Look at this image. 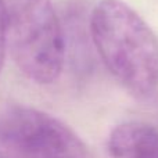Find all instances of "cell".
<instances>
[{"instance_id": "4", "label": "cell", "mask_w": 158, "mask_h": 158, "mask_svg": "<svg viewBox=\"0 0 158 158\" xmlns=\"http://www.w3.org/2000/svg\"><path fill=\"white\" fill-rule=\"evenodd\" d=\"M111 158H158V129L142 121H126L107 140Z\"/></svg>"}, {"instance_id": "5", "label": "cell", "mask_w": 158, "mask_h": 158, "mask_svg": "<svg viewBox=\"0 0 158 158\" xmlns=\"http://www.w3.org/2000/svg\"><path fill=\"white\" fill-rule=\"evenodd\" d=\"M6 49H7V38H6V11L4 3L0 0V71L4 63Z\"/></svg>"}, {"instance_id": "1", "label": "cell", "mask_w": 158, "mask_h": 158, "mask_svg": "<svg viewBox=\"0 0 158 158\" xmlns=\"http://www.w3.org/2000/svg\"><path fill=\"white\" fill-rule=\"evenodd\" d=\"M92 43L108 72L139 97L158 87V36L122 0H100L89 21Z\"/></svg>"}, {"instance_id": "3", "label": "cell", "mask_w": 158, "mask_h": 158, "mask_svg": "<svg viewBox=\"0 0 158 158\" xmlns=\"http://www.w3.org/2000/svg\"><path fill=\"white\" fill-rule=\"evenodd\" d=\"M2 158H87L82 139L58 118L28 106L0 111Z\"/></svg>"}, {"instance_id": "2", "label": "cell", "mask_w": 158, "mask_h": 158, "mask_svg": "<svg viewBox=\"0 0 158 158\" xmlns=\"http://www.w3.org/2000/svg\"><path fill=\"white\" fill-rule=\"evenodd\" d=\"M7 46L31 81L50 85L65 63V35L52 0H3Z\"/></svg>"}]
</instances>
